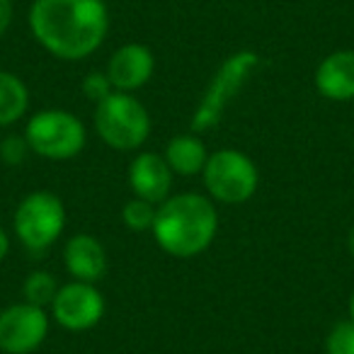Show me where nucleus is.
Returning a JSON list of instances; mask_svg holds the SVG:
<instances>
[{
	"label": "nucleus",
	"instance_id": "nucleus-1",
	"mask_svg": "<svg viewBox=\"0 0 354 354\" xmlns=\"http://www.w3.org/2000/svg\"><path fill=\"white\" fill-rule=\"evenodd\" d=\"M30 30L51 56L80 61L102 46L109 12L102 0H35Z\"/></svg>",
	"mask_w": 354,
	"mask_h": 354
},
{
	"label": "nucleus",
	"instance_id": "nucleus-2",
	"mask_svg": "<svg viewBox=\"0 0 354 354\" xmlns=\"http://www.w3.org/2000/svg\"><path fill=\"white\" fill-rule=\"evenodd\" d=\"M218 233V214L212 197L185 192L158 204L153 238L172 257L189 260L209 250Z\"/></svg>",
	"mask_w": 354,
	"mask_h": 354
},
{
	"label": "nucleus",
	"instance_id": "nucleus-3",
	"mask_svg": "<svg viewBox=\"0 0 354 354\" xmlns=\"http://www.w3.org/2000/svg\"><path fill=\"white\" fill-rule=\"evenodd\" d=\"M95 131L114 151H136L151 133V114L131 93L114 90L95 104Z\"/></svg>",
	"mask_w": 354,
	"mask_h": 354
},
{
	"label": "nucleus",
	"instance_id": "nucleus-4",
	"mask_svg": "<svg viewBox=\"0 0 354 354\" xmlns=\"http://www.w3.org/2000/svg\"><path fill=\"white\" fill-rule=\"evenodd\" d=\"M25 138L32 153L46 160H71L85 148L88 131L68 109H41L27 122Z\"/></svg>",
	"mask_w": 354,
	"mask_h": 354
},
{
	"label": "nucleus",
	"instance_id": "nucleus-5",
	"mask_svg": "<svg viewBox=\"0 0 354 354\" xmlns=\"http://www.w3.org/2000/svg\"><path fill=\"white\" fill-rule=\"evenodd\" d=\"M202 175L209 197L221 204H245L250 197H255L260 185V170L252 158L236 148L209 153Z\"/></svg>",
	"mask_w": 354,
	"mask_h": 354
},
{
	"label": "nucleus",
	"instance_id": "nucleus-6",
	"mask_svg": "<svg viewBox=\"0 0 354 354\" xmlns=\"http://www.w3.org/2000/svg\"><path fill=\"white\" fill-rule=\"evenodd\" d=\"M12 228L22 245L35 255L46 252L66 228V207L54 192H32L17 204Z\"/></svg>",
	"mask_w": 354,
	"mask_h": 354
},
{
	"label": "nucleus",
	"instance_id": "nucleus-7",
	"mask_svg": "<svg viewBox=\"0 0 354 354\" xmlns=\"http://www.w3.org/2000/svg\"><path fill=\"white\" fill-rule=\"evenodd\" d=\"M260 66V56L255 51H236L221 64V68L216 71V75L209 83L207 93H204L202 102H199L197 112L192 117V131L204 133L209 129H214L221 122L223 112H226L228 102L241 93V88L245 85V80L250 78L252 71Z\"/></svg>",
	"mask_w": 354,
	"mask_h": 354
},
{
	"label": "nucleus",
	"instance_id": "nucleus-8",
	"mask_svg": "<svg viewBox=\"0 0 354 354\" xmlns=\"http://www.w3.org/2000/svg\"><path fill=\"white\" fill-rule=\"evenodd\" d=\"M49 335V313L27 301L0 310V352L32 354Z\"/></svg>",
	"mask_w": 354,
	"mask_h": 354
},
{
	"label": "nucleus",
	"instance_id": "nucleus-9",
	"mask_svg": "<svg viewBox=\"0 0 354 354\" xmlns=\"http://www.w3.org/2000/svg\"><path fill=\"white\" fill-rule=\"evenodd\" d=\"M51 315L61 328L71 330V333H83L102 320L104 296L95 284L73 279L59 286V294L51 304Z\"/></svg>",
	"mask_w": 354,
	"mask_h": 354
},
{
	"label": "nucleus",
	"instance_id": "nucleus-10",
	"mask_svg": "<svg viewBox=\"0 0 354 354\" xmlns=\"http://www.w3.org/2000/svg\"><path fill=\"white\" fill-rule=\"evenodd\" d=\"M153 71H156L153 51L138 41H129L114 51L104 73H107L114 90L133 93V90H141L153 78Z\"/></svg>",
	"mask_w": 354,
	"mask_h": 354
},
{
	"label": "nucleus",
	"instance_id": "nucleus-11",
	"mask_svg": "<svg viewBox=\"0 0 354 354\" xmlns=\"http://www.w3.org/2000/svg\"><path fill=\"white\" fill-rule=\"evenodd\" d=\"M172 177L175 172L170 170L165 156L158 153H138L129 165V185L131 192L141 199H148L153 204H162L172 192Z\"/></svg>",
	"mask_w": 354,
	"mask_h": 354
},
{
	"label": "nucleus",
	"instance_id": "nucleus-12",
	"mask_svg": "<svg viewBox=\"0 0 354 354\" xmlns=\"http://www.w3.org/2000/svg\"><path fill=\"white\" fill-rule=\"evenodd\" d=\"M64 262L68 274L75 281H88V284H97L104 274H107V252L104 245L90 233H78V236L68 238L64 245Z\"/></svg>",
	"mask_w": 354,
	"mask_h": 354
},
{
	"label": "nucleus",
	"instance_id": "nucleus-13",
	"mask_svg": "<svg viewBox=\"0 0 354 354\" xmlns=\"http://www.w3.org/2000/svg\"><path fill=\"white\" fill-rule=\"evenodd\" d=\"M315 88L333 102L354 100V51L342 49L325 56L315 68Z\"/></svg>",
	"mask_w": 354,
	"mask_h": 354
},
{
	"label": "nucleus",
	"instance_id": "nucleus-14",
	"mask_svg": "<svg viewBox=\"0 0 354 354\" xmlns=\"http://www.w3.org/2000/svg\"><path fill=\"white\" fill-rule=\"evenodd\" d=\"M162 156H165L167 165H170V170L175 172V175H185V177L199 175L209 160L207 146H204V141L197 133H180V136H172Z\"/></svg>",
	"mask_w": 354,
	"mask_h": 354
},
{
	"label": "nucleus",
	"instance_id": "nucleus-15",
	"mask_svg": "<svg viewBox=\"0 0 354 354\" xmlns=\"http://www.w3.org/2000/svg\"><path fill=\"white\" fill-rule=\"evenodd\" d=\"M30 90L20 75L0 71V127H12L27 114Z\"/></svg>",
	"mask_w": 354,
	"mask_h": 354
},
{
	"label": "nucleus",
	"instance_id": "nucleus-16",
	"mask_svg": "<svg viewBox=\"0 0 354 354\" xmlns=\"http://www.w3.org/2000/svg\"><path fill=\"white\" fill-rule=\"evenodd\" d=\"M22 294H25L27 304L39 306V308H46V306H49L51 308L56 294H59V281H56V277L51 274V272L37 270L25 279V284H22Z\"/></svg>",
	"mask_w": 354,
	"mask_h": 354
},
{
	"label": "nucleus",
	"instance_id": "nucleus-17",
	"mask_svg": "<svg viewBox=\"0 0 354 354\" xmlns=\"http://www.w3.org/2000/svg\"><path fill=\"white\" fill-rule=\"evenodd\" d=\"M158 204L148 202V199L133 197L124 204L122 209V221L127 228L141 233V231H153V223H156Z\"/></svg>",
	"mask_w": 354,
	"mask_h": 354
},
{
	"label": "nucleus",
	"instance_id": "nucleus-18",
	"mask_svg": "<svg viewBox=\"0 0 354 354\" xmlns=\"http://www.w3.org/2000/svg\"><path fill=\"white\" fill-rule=\"evenodd\" d=\"M325 354H354V323L339 320L325 337Z\"/></svg>",
	"mask_w": 354,
	"mask_h": 354
},
{
	"label": "nucleus",
	"instance_id": "nucleus-19",
	"mask_svg": "<svg viewBox=\"0 0 354 354\" xmlns=\"http://www.w3.org/2000/svg\"><path fill=\"white\" fill-rule=\"evenodd\" d=\"M32 153L30 143H27L25 133H10L0 141V160L6 165H22L27 160V156Z\"/></svg>",
	"mask_w": 354,
	"mask_h": 354
},
{
	"label": "nucleus",
	"instance_id": "nucleus-20",
	"mask_svg": "<svg viewBox=\"0 0 354 354\" xmlns=\"http://www.w3.org/2000/svg\"><path fill=\"white\" fill-rule=\"evenodd\" d=\"M112 93H114V88H112V83H109L107 73L93 71V73L85 75V80H83V95L88 100H93L95 104L102 102V100L109 97Z\"/></svg>",
	"mask_w": 354,
	"mask_h": 354
},
{
	"label": "nucleus",
	"instance_id": "nucleus-21",
	"mask_svg": "<svg viewBox=\"0 0 354 354\" xmlns=\"http://www.w3.org/2000/svg\"><path fill=\"white\" fill-rule=\"evenodd\" d=\"M12 17H15V10H12V0H0V37L10 30Z\"/></svg>",
	"mask_w": 354,
	"mask_h": 354
},
{
	"label": "nucleus",
	"instance_id": "nucleus-22",
	"mask_svg": "<svg viewBox=\"0 0 354 354\" xmlns=\"http://www.w3.org/2000/svg\"><path fill=\"white\" fill-rule=\"evenodd\" d=\"M8 252H10V236L3 226H0V262L6 260Z\"/></svg>",
	"mask_w": 354,
	"mask_h": 354
},
{
	"label": "nucleus",
	"instance_id": "nucleus-23",
	"mask_svg": "<svg viewBox=\"0 0 354 354\" xmlns=\"http://www.w3.org/2000/svg\"><path fill=\"white\" fill-rule=\"evenodd\" d=\"M347 248H349V252H352V257H354V226L349 228V236H347Z\"/></svg>",
	"mask_w": 354,
	"mask_h": 354
},
{
	"label": "nucleus",
	"instance_id": "nucleus-24",
	"mask_svg": "<svg viewBox=\"0 0 354 354\" xmlns=\"http://www.w3.org/2000/svg\"><path fill=\"white\" fill-rule=\"evenodd\" d=\"M349 320L354 323V294H352V299H349Z\"/></svg>",
	"mask_w": 354,
	"mask_h": 354
}]
</instances>
